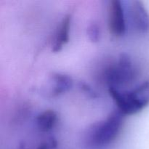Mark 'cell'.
<instances>
[{"instance_id":"9","label":"cell","mask_w":149,"mask_h":149,"mask_svg":"<svg viewBox=\"0 0 149 149\" xmlns=\"http://www.w3.org/2000/svg\"><path fill=\"white\" fill-rule=\"evenodd\" d=\"M87 33L92 42H97L100 39V30L95 24H92L87 29Z\"/></svg>"},{"instance_id":"3","label":"cell","mask_w":149,"mask_h":149,"mask_svg":"<svg viewBox=\"0 0 149 149\" xmlns=\"http://www.w3.org/2000/svg\"><path fill=\"white\" fill-rule=\"evenodd\" d=\"M137 68L130 55L122 54L116 61L108 65L103 77L109 88L118 89L132 83L137 77Z\"/></svg>"},{"instance_id":"4","label":"cell","mask_w":149,"mask_h":149,"mask_svg":"<svg viewBox=\"0 0 149 149\" xmlns=\"http://www.w3.org/2000/svg\"><path fill=\"white\" fill-rule=\"evenodd\" d=\"M108 25L110 33L116 37H121L126 31L125 10L122 1L112 0L108 7Z\"/></svg>"},{"instance_id":"5","label":"cell","mask_w":149,"mask_h":149,"mask_svg":"<svg viewBox=\"0 0 149 149\" xmlns=\"http://www.w3.org/2000/svg\"><path fill=\"white\" fill-rule=\"evenodd\" d=\"M130 16L136 30L142 33L149 32V13L141 1H132Z\"/></svg>"},{"instance_id":"10","label":"cell","mask_w":149,"mask_h":149,"mask_svg":"<svg viewBox=\"0 0 149 149\" xmlns=\"http://www.w3.org/2000/svg\"><path fill=\"white\" fill-rule=\"evenodd\" d=\"M58 146V141L55 138H50L42 142L36 149H55Z\"/></svg>"},{"instance_id":"8","label":"cell","mask_w":149,"mask_h":149,"mask_svg":"<svg viewBox=\"0 0 149 149\" xmlns=\"http://www.w3.org/2000/svg\"><path fill=\"white\" fill-rule=\"evenodd\" d=\"M53 87L51 94L52 96H58L66 93L73 86V79L70 76L63 74H55L52 77Z\"/></svg>"},{"instance_id":"2","label":"cell","mask_w":149,"mask_h":149,"mask_svg":"<svg viewBox=\"0 0 149 149\" xmlns=\"http://www.w3.org/2000/svg\"><path fill=\"white\" fill-rule=\"evenodd\" d=\"M109 93L116 103L118 111L122 114L134 115L143 110L149 105V81L130 91H120L109 88Z\"/></svg>"},{"instance_id":"6","label":"cell","mask_w":149,"mask_h":149,"mask_svg":"<svg viewBox=\"0 0 149 149\" xmlns=\"http://www.w3.org/2000/svg\"><path fill=\"white\" fill-rule=\"evenodd\" d=\"M71 17L70 15H66L63 18L52 45V50L57 52L61 51L64 46L69 42L70 31H71Z\"/></svg>"},{"instance_id":"1","label":"cell","mask_w":149,"mask_h":149,"mask_svg":"<svg viewBox=\"0 0 149 149\" xmlns=\"http://www.w3.org/2000/svg\"><path fill=\"white\" fill-rule=\"evenodd\" d=\"M124 115L114 111L106 119L90 125L84 134V143L90 149H100L113 143L120 134Z\"/></svg>"},{"instance_id":"7","label":"cell","mask_w":149,"mask_h":149,"mask_svg":"<svg viewBox=\"0 0 149 149\" xmlns=\"http://www.w3.org/2000/svg\"><path fill=\"white\" fill-rule=\"evenodd\" d=\"M58 122V113L52 109H47L39 113L36 118V125L38 130L42 132L52 130Z\"/></svg>"}]
</instances>
